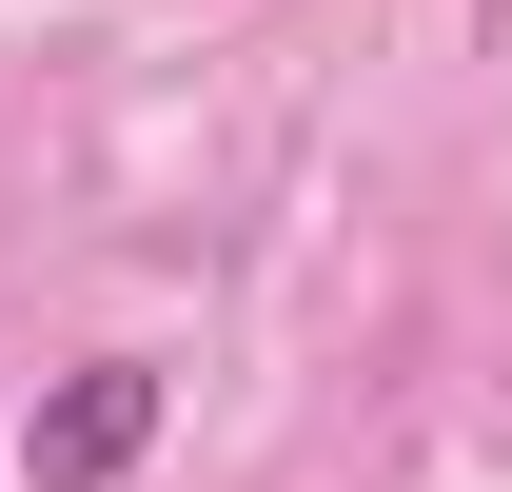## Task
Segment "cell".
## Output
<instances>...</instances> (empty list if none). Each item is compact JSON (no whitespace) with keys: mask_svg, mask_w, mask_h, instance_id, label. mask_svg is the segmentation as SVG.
I'll return each instance as SVG.
<instances>
[{"mask_svg":"<svg viewBox=\"0 0 512 492\" xmlns=\"http://www.w3.org/2000/svg\"><path fill=\"white\" fill-rule=\"evenodd\" d=\"M138 453H158V355H79L20 414V492H119Z\"/></svg>","mask_w":512,"mask_h":492,"instance_id":"cell-1","label":"cell"}]
</instances>
